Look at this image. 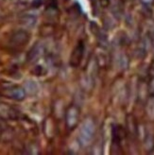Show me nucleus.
I'll use <instances>...</instances> for the list:
<instances>
[{
	"label": "nucleus",
	"mask_w": 154,
	"mask_h": 155,
	"mask_svg": "<svg viewBox=\"0 0 154 155\" xmlns=\"http://www.w3.org/2000/svg\"><path fill=\"white\" fill-rule=\"evenodd\" d=\"M95 134V124L91 120H87L83 124L80 130V139L83 143H89L94 137Z\"/></svg>",
	"instance_id": "nucleus-1"
},
{
	"label": "nucleus",
	"mask_w": 154,
	"mask_h": 155,
	"mask_svg": "<svg viewBox=\"0 0 154 155\" xmlns=\"http://www.w3.org/2000/svg\"><path fill=\"white\" fill-rule=\"evenodd\" d=\"M83 51H84V45L82 42H80L78 45L76 46L75 49L73 50L71 54V58H70V64L72 66H79L80 64V61L83 56Z\"/></svg>",
	"instance_id": "nucleus-2"
},
{
	"label": "nucleus",
	"mask_w": 154,
	"mask_h": 155,
	"mask_svg": "<svg viewBox=\"0 0 154 155\" xmlns=\"http://www.w3.org/2000/svg\"><path fill=\"white\" fill-rule=\"evenodd\" d=\"M79 122V112L75 107H71L66 114V123L69 128H74Z\"/></svg>",
	"instance_id": "nucleus-3"
},
{
	"label": "nucleus",
	"mask_w": 154,
	"mask_h": 155,
	"mask_svg": "<svg viewBox=\"0 0 154 155\" xmlns=\"http://www.w3.org/2000/svg\"><path fill=\"white\" fill-rule=\"evenodd\" d=\"M8 96H9L12 99H15V100H18V101H20V100H23L25 98L26 93H25L24 90H23L22 88H20V87H14V88L10 90V93L8 94Z\"/></svg>",
	"instance_id": "nucleus-4"
},
{
	"label": "nucleus",
	"mask_w": 154,
	"mask_h": 155,
	"mask_svg": "<svg viewBox=\"0 0 154 155\" xmlns=\"http://www.w3.org/2000/svg\"><path fill=\"white\" fill-rule=\"evenodd\" d=\"M28 41V34L25 31H18L12 36V42L15 45H23Z\"/></svg>",
	"instance_id": "nucleus-5"
},
{
	"label": "nucleus",
	"mask_w": 154,
	"mask_h": 155,
	"mask_svg": "<svg viewBox=\"0 0 154 155\" xmlns=\"http://www.w3.org/2000/svg\"><path fill=\"white\" fill-rule=\"evenodd\" d=\"M141 2L146 6H150L154 3V0H141Z\"/></svg>",
	"instance_id": "nucleus-6"
},
{
	"label": "nucleus",
	"mask_w": 154,
	"mask_h": 155,
	"mask_svg": "<svg viewBox=\"0 0 154 155\" xmlns=\"http://www.w3.org/2000/svg\"><path fill=\"white\" fill-rule=\"evenodd\" d=\"M42 2H43V0H34L33 3H32V6L35 7V8H38L42 4Z\"/></svg>",
	"instance_id": "nucleus-7"
}]
</instances>
